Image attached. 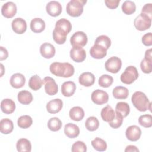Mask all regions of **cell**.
<instances>
[{"label": "cell", "instance_id": "35", "mask_svg": "<svg viewBox=\"0 0 152 152\" xmlns=\"http://www.w3.org/2000/svg\"><path fill=\"white\" fill-rule=\"evenodd\" d=\"M62 124L61 121L57 117L50 118L47 124L48 128L52 131H58L61 129Z\"/></svg>", "mask_w": 152, "mask_h": 152}, {"label": "cell", "instance_id": "37", "mask_svg": "<svg viewBox=\"0 0 152 152\" xmlns=\"http://www.w3.org/2000/svg\"><path fill=\"white\" fill-rule=\"evenodd\" d=\"M136 10L135 4L131 1H125L122 5V11L126 15H131Z\"/></svg>", "mask_w": 152, "mask_h": 152}, {"label": "cell", "instance_id": "50", "mask_svg": "<svg viewBox=\"0 0 152 152\" xmlns=\"http://www.w3.org/2000/svg\"><path fill=\"white\" fill-rule=\"evenodd\" d=\"M145 58H147L149 59H152V56H151V49H148L145 52Z\"/></svg>", "mask_w": 152, "mask_h": 152}, {"label": "cell", "instance_id": "3", "mask_svg": "<svg viewBox=\"0 0 152 152\" xmlns=\"http://www.w3.org/2000/svg\"><path fill=\"white\" fill-rule=\"evenodd\" d=\"M86 0H71L68 2L66 7L67 14L73 17L80 16L83 12V7L86 4Z\"/></svg>", "mask_w": 152, "mask_h": 152}, {"label": "cell", "instance_id": "48", "mask_svg": "<svg viewBox=\"0 0 152 152\" xmlns=\"http://www.w3.org/2000/svg\"><path fill=\"white\" fill-rule=\"evenodd\" d=\"M0 49H1L0 60L2 61V60H4V59H6L8 56V53L7 50L2 46H1Z\"/></svg>", "mask_w": 152, "mask_h": 152}, {"label": "cell", "instance_id": "24", "mask_svg": "<svg viewBox=\"0 0 152 152\" xmlns=\"http://www.w3.org/2000/svg\"><path fill=\"white\" fill-rule=\"evenodd\" d=\"M14 129L12 121L8 118H4L0 121V131L3 134H10Z\"/></svg>", "mask_w": 152, "mask_h": 152}, {"label": "cell", "instance_id": "51", "mask_svg": "<svg viewBox=\"0 0 152 152\" xmlns=\"http://www.w3.org/2000/svg\"><path fill=\"white\" fill-rule=\"evenodd\" d=\"M1 68H2V69H1V71H2V73H1V77H2V75H3V68H4V66H3V65L2 64H1Z\"/></svg>", "mask_w": 152, "mask_h": 152}, {"label": "cell", "instance_id": "4", "mask_svg": "<svg viewBox=\"0 0 152 152\" xmlns=\"http://www.w3.org/2000/svg\"><path fill=\"white\" fill-rule=\"evenodd\" d=\"M138 77L137 69L134 66H129L126 68L125 71L120 77L121 81L125 84H131Z\"/></svg>", "mask_w": 152, "mask_h": 152}, {"label": "cell", "instance_id": "20", "mask_svg": "<svg viewBox=\"0 0 152 152\" xmlns=\"http://www.w3.org/2000/svg\"><path fill=\"white\" fill-rule=\"evenodd\" d=\"M64 133L69 138H75L79 135V127L72 123H68L65 125Z\"/></svg>", "mask_w": 152, "mask_h": 152}, {"label": "cell", "instance_id": "49", "mask_svg": "<svg viewBox=\"0 0 152 152\" xmlns=\"http://www.w3.org/2000/svg\"><path fill=\"white\" fill-rule=\"evenodd\" d=\"M125 152H129V151H139V150L138 149V148L135 146V145H128L126 148L125 149Z\"/></svg>", "mask_w": 152, "mask_h": 152}, {"label": "cell", "instance_id": "29", "mask_svg": "<svg viewBox=\"0 0 152 152\" xmlns=\"http://www.w3.org/2000/svg\"><path fill=\"white\" fill-rule=\"evenodd\" d=\"M17 150L19 152H30L31 150V144L30 141L26 138L19 139L16 144Z\"/></svg>", "mask_w": 152, "mask_h": 152}, {"label": "cell", "instance_id": "25", "mask_svg": "<svg viewBox=\"0 0 152 152\" xmlns=\"http://www.w3.org/2000/svg\"><path fill=\"white\" fill-rule=\"evenodd\" d=\"M55 28H58L68 34L72 30V25L71 22L66 18H61L56 22Z\"/></svg>", "mask_w": 152, "mask_h": 152}, {"label": "cell", "instance_id": "17", "mask_svg": "<svg viewBox=\"0 0 152 152\" xmlns=\"http://www.w3.org/2000/svg\"><path fill=\"white\" fill-rule=\"evenodd\" d=\"M78 81L81 86L84 87H90L94 83L95 77L91 72H85L80 75Z\"/></svg>", "mask_w": 152, "mask_h": 152}, {"label": "cell", "instance_id": "43", "mask_svg": "<svg viewBox=\"0 0 152 152\" xmlns=\"http://www.w3.org/2000/svg\"><path fill=\"white\" fill-rule=\"evenodd\" d=\"M122 122H123V116L120 113L116 112L115 118L113 119L112 121L109 122V124L112 128L117 129L122 125Z\"/></svg>", "mask_w": 152, "mask_h": 152}, {"label": "cell", "instance_id": "1", "mask_svg": "<svg viewBox=\"0 0 152 152\" xmlns=\"http://www.w3.org/2000/svg\"><path fill=\"white\" fill-rule=\"evenodd\" d=\"M49 70L55 76L64 78H69L74 74L73 65L68 62H53L50 65Z\"/></svg>", "mask_w": 152, "mask_h": 152}, {"label": "cell", "instance_id": "16", "mask_svg": "<svg viewBox=\"0 0 152 152\" xmlns=\"http://www.w3.org/2000/svg\"><path fill=\"white\" fill-rule=\"evenodd\" d=\"M63 102L60 99H55L49 101L46 104L47 111L51 114L58 113L62 109Z\"/></svg>", "mask_w": 152, "mask_h": 152}, {"label": "cell", "instance_id": "33", "mask_svg": "<svg viewBox=\"0 0 152 152\" xmlns=\"http://www.w3.org/2000/svg\"><path fill=\"white\" fill-rule=\"evenodd\" d=\"M52 34L53 39L57 44L62 45L65 42L67 34H66L62 30L55 27L54 30H53Z\"/></svg>", "mask_w": 152, "mask_h": 152}, {"label": "cell", "instance_id": "34", "mask_svg": "<svg viewBox=\"0 0 152 152\" xmlns=\"http://www.w3.org/2000/svg\"><path fill=\"white\" fill-rule=\"evenodd\" d=\"M85 126L87 130L90 131H94L97 130L99 126V120L94 116L88 117L86 121Z\"/></svg>", "mask_w": 152, "mask_h": 152}, {"label": "cell", "instance_id": "15", "mask_svg": "<svg viewBox=\"0 0 152 152\" xmlns=\"http://www.w3.org/2000/svg\"><path fill=\"white\" fill-rule=\"evenodd\" d=\"M41 55L46 59H50L55 55V48L49 43H44L40 47Z\"/></svg>", "mask_w": 152, "mask_h": 152}, {"label": "cell", "instance_id": "23", "mask_svg": "<svg viewBox=\"0 0 152 152\" xmlns=\"http://www.w3.org/2000/svg\"><path fill=\"white\" fill-rule=\"evenodd\" d=\"M1 109L5 114H11L15 109V102L10 99H5L1 102Z\"/></svg>", "mask_w": 152, "mask_h": 152}, {"label": "cell", "instance_id": "28", "mask_svg": "<svg viewBox=\"0 0 152 152\" xmlns=\"http://www.w3.org/2000/svg\"><path fill=\"white\" fill-rule=\"evenodd\" d=\"M112 94L116 99H125L128 97L129 90L125 87L117 86L113 88Z\"/></svg>", "mask_w": 152, "mask_h": 152}, {"label": "cell", "instance_id": "26", "mask_svg": "<svg viewBox=\"0 0 152 152\" xmlns=\"http://www.w3.org/2000/svg\"><path fill=\"white\" fill-rule=\"evenodd\" d=\"M102 119L105 121L109 122L113 120L115 116V112L109 105H107L103 107L100 112Z\"/></svg>", "mask_w": 152, "mask_h": 152}, {"label": "cell", "instance_id": "13", "mask_svg": "<svg viewBox=\"0 0 152 152\" xmlns=\"http://www.w3.org/2000/svg\"><path fill=\"white\" fill-rule=\"evenodd\" d=\"M70 57L76 62H81L86 58V50L82 48L73 47L70 50Z\"/></svg>", "mask_w": 152, "mask_h": 152}, {"label": "cell", "instance_id": "40", "mask_svg": "<svg viewBox=\"0 0 152 152\" xmlns=\"http://www.w3.org/2000/svg\"><path fill=\"white\" fill-rule=\"evenodd\" d=\"M113 81V78L112 76L107 74H103L99 78V85L103 88H107L110 87Z\"/></svg>", "mask_w": 152, "mask_h": 152}, {"label": "cell", "instance_id": "44", "mask_svg": "<svg viewBox=\"0 0 152 152\" xmlns=\"http://www.w3.org/2000/svg\"><path fill=\"white\" fill-rule=\"evenodd\" d=\"M71 151L72 152H86L87 151V146L83 141H77L72 144Z\"/></svg>", "mask_w": 152, "mask_h": 152}, {"label": "cell", "instance_id": "27", "mask_svg": "<svg viewBox=\"0 0 152 152\" xmlns=\"http://www.w3.org/2000/svg\"><path fill=\"white\" fill-rule=\"evenodd\" d=\"M70 118L75 121L82 120L84 116V111L80 106H74L71 108L69 112Z\"/></svg>", "mask_w": 152, "mask_h": 152}, {"label": "cell", "instance_id": "10", "mask_svg": "<svg viewBox=\"0 0 152 152\" xmlns=\"http://www.w3.org/2000/svg\"><path fill=\"white\" fill-rule=\"evenodd\" d=\"M46 10L48 14L49 15L52 17H57L62 12V7L59 2L52 1L46 4Z\"/></svg>", "mask_w": 152, "mask_h": 152}, {"label": "cell", "instance_id": "11", "mask_svg": "<svg viewBox=\"0 0 152 152\" xmlns=\"http://www.w3.org/2000/svg\"><path fill=\"white\" fill-rule=\"evenodd\" d=\"M2 15L6 18H12L17 13V6L13 2H7L3 4L1 8Z\"/></svg>", "mask_w": 152, "mask_h": 152}, {"label": "cell", "instance_id": "9", "mask_svg": "<svg viewBox=\"0 0 152 152\" xmlns=\"http://www.w3.org/2000/svg\"><path fill=\"white\" fill-rule=\"evenodd\" d=\"M45 84V91L49 96H53L58 91V86L55 80L50 77H46L43 80Z\"/></svg>", "mask_w": 152, "mask_h": 152}, {"label": "cell", "instance_id": "14", "mask_svg": "<svg viewBox=\"0 0 152 152\" xmlns=\"http://www.w3.org/2000/svg\"><path fill=\"white\" fill-rule=\"evenodd\" d=\"M11 27L15 33L21 34L27 30V23L24 19L18 17L12 20Z\"/></svg>", "mask_w": 152, "mask_h": 152}, {"label": "cell", "instance_id": "2", "mask_svg": "<svg viewBox=\"0 0 152 152\" xmlns=\"http://www.w3.org/2000/svg\"><path fill=\"white\" fill-rule=\"evenodd\" d=\"M131 102L134 107L140 112H145L148 109L151 111V103L146 95L141 91H135L131 97Z\"/></svg>", "mask_w": 152, "mask_h": 152}, {"label": "cell", "instance_id": "46", "mask_svg": "<svg viewBox=\"0 0 152 152\" xmlns=\"http://www.w3.org/2000/svg\"><path fill=\"white\" fill-rule=\"evenodd\" d=\"M141 13L152 18V4L151 3L145 4L141 10Z\"/></svg>", "mask_w": 152, "mask_h": 152}, {"label": "cell", "instance_id": "12", "mask_svg": "<svg viewBox=\"0 0 152 152\" xmlns=\"http://www.w3.org/2000/svg\"><path fill=\"white\" fill-rule=\"evenodd\" d=\"M141 135V130L137 125H131L127 128L125 135L128 140L131 141H136L140 139Z\"/></svg>", "mask_w": 152, "mask_h": 152}, {"label": "cell", "instance_id": "42", "mask_svg": "<svg viewBox=\"0 0 152 152\" xmlns=\"http://www.w3.org/2000/svg\"><path fill=\"white\" fill-rule=\"evenodd\" d=\"M140 68L144 73H151L152 71V59L144 58L140 63Z\"/></svg>", "mask_w": 152, "mask_h": 152}, {"label": "cell", "instance_id": "5", "mask_svg": "<svg viewBox=\"0 0 152 152\" xmlns=\"http://www.w3.org/2000/svg\"><path fill=\"white\" fill-rule=\"evenodd\" d=\"M135 27L139 31H144L148 29L151 24V18L141 13L134 20Z\"/></svg>", "mask_w": 152, "mask_h": 152}, {"label": "cell", "instance_id": "7", "mask_svg": "<svg viewBox=\"0 0 152 152\" xmlns=\"http://www.w3.org/2000/svg\"><path fill=\"white\" fill-rule=\"evenodd\" d=\"M104 66L107 71L116 74L118 72L121 68L122 61L117 56H112L106 61Z\"/></svg>", "mask_w": 152, "mask_h": 152}, {"label": "cell", "instance_id": "30", "mask_svg": "<svg viewBox=\"0 0 152 152\" xmlns=\"http://www.w3.org/2000/svg\"><path fill=\"white\" fill-rule=\"evenodd\" d=\"M17 99L18 102L23 104H30L33 99L32 94L27 90H22L18 93Z\"/></svg>", "mask_w": 152, "mask_h": 152}, {"label": "cell", "instance_id": "32", "mask_svg": "<svg viewBox=\"0 0 152 152\" xmlns=\"http://www.w3.org/2000/svg\"><path fill=\"white\" fill-rule=\"evenodd\" d=\"M115 110L116 112L120 113L123 118H125L129 115L130 107L127 103L124 102H119L117 103L115 107Z\"/></svg>", "mask_w": 152, "mask_h": 152}, {"label": "cell", "instance_id": "41", "mask_svg": "<svg viewBox=\"0 0 152 152\" xmlns=\"http://www.w3.org/2000/svg\"><path fill=\"white\" fill-rule=\"evenodd\" d=\"M138 122L144 128H150L152 126V116L150 114L142 115L139 117Z\"/></svg>", "mask_w": 152, "mask_h": 152}, {"label": "cell", "instance_id": "31", "mask_svg": "<svg viewBox=\"0 0 152 152\" xmlns=\"http://www.w3.org/2000/svg\"><path fill=\"white\" fill-rule=\"evenodd\" d=\"M43 84V80H42L40 77L37 74L31 76L28 81L29 87L34 91L39 90L42 87Z\"/></svg>", "mask_w": 152, "mask_h": 152}, {"label": "cell", "instance_id": "36", "mask_svg": "<svg viewBox=\"0 0 152 152\" xmlns=\"http://www.w3.org/2000/svg\"><path fill=\"white\" fill-rule=\"evenodd\" d=\"M91 145L97 151H104L107 148V144L103 139L96 137L91 141Z\"/></svg>", "mask_w": 152, "mask_h": 152}, {"label": "cell", "instance_id": "21", "mask_svg": "<svg viewBox=\"0 0 152 152\" xmlns=\"http://www.w3.org/2000/svg\"><path fill=\"white\" fill-rule=\"evenodd\" d=\"M76 90V86L73 81L64 82L61 86V93L65 97L72 96Z\"/></svg>", "mask_w": 152, "mask_h": 152}, {"label": "cell", "instance_id": "39", "mask_svg": "<svg viewBox=\"0 0 152 152\" xmlns=\"http://www.w3.org/2000/svg\"><path fill=\"white\" fill-rule=\"evenodd\" d=\"M94 44L100 45L107 50L111 45V40L107 36L100 35L96 38Z\"/></svg>", "mask_w": 152, "mask_h": 152}, {"label": "cell", "instance_id": "19", "mask_svg": "<svg viewBox=\"0 0 152 152\" xmlns=\"http://www.w3.org/2000/svg\"><path fill=\"white\" fill-rule=\"evenodd\" d=\"M26 83L24 76L21 73L14 74L10 78V84L15 88H20L23 87Z\"/></svg>", "mask_w": 152, "mask_h": 152}, {"label": "cell", "instance_id": "18", "mask_svg": "<svg viewBox=\"0 0 152 152\" xmlns=\"http://www.w3.org/2000/svg\"><path fill=\"white\" fill-rule=\"evenodd\" d=\"M90 54L93 58L100 59L106 56L107 50L100 45L94 44L90 50Z\"/></svg>", "mask_w": 152, "mask_h": 152}, {"label": "cell", "instance_id": "38", "mask_svg": "<svg viewBox=\"0 0 152 152\" xmlns=\"http://www.w3.org/2000/svg\"><path fill=\"white\" fill-rule=\"evenodd\" d=\"M33 124L32 118L28 115H23L20 116L17 120L18 126L23 129L29 128Z\"/></svg>", "mask_w": 152, "mask_h": 152}, {"label": "cell", "instance_id": "8", "mask_svg": "<svg viewBox=\"0 0 152 152\" xmlns=\"http://www.w3.org/2000/svg\"><path fill=\"white\" fill-rule=\"evenodd\" d=\"M91 99L94 103L101 105L108 102L109 95L105 91L97 89L92 92Z\"/></svg>", "mask_w": 152, "mask_h": 152}, {"label": "cell", "instance_id": "45", "mask_svg": "<svg viewBox=\"0 0 152 152\" xmlns=\"http://www.w3.org/2000/svg\"><path fill=\"white\" fill-rule=\"evenodd\" d=\"M142 43L147 46H150L152 45V34L151 32L147 33L142 36Z\"/></svg>", "mask_w": 152, "mask_h": 152}, {"label": "cell", "instance_id": "6", "mask_svg": "<svg viewBox=\"0 0 152 152\" xmlns=\"http://www.w3.org/2000/svg\"><path fill=\"white\" fill-rule=\"evenodd\" d=\"M87 40V34L81 31L74 33L70 38V43L72 47L83 48L86 45Z\"/></svg>", "mask_w": 152, "mask_h": 152}, {"label": "cell", "instance_id": "22", "mask_svg": "<svg viewBox=\"0 0 152 152\" xmlns=\"http://www.w3.org/2000/svg\"><path fill=\"white\" fill-rule=\"evenodd\" d=\"M45 23L40 18H34L30 22V28L31 31L36 33L42 32L45 28Z\"/></svg>", "mask_w": 152, "mask_h": 152}, {"label": "cell", "instance_id": "47", "mask_svg": "<svg viewBox=\"0 0 152 152\" xmlns=\"http://www.w3.org/2000/svg\"><path fill=\"white\" fill-rule=\"evenodd\" d=\"M119 2H120V0H105L104 1V3L106 7L112 10L116 8L119 5Z\"/></svg>", "mask_w": 152, "mask_h": 152}]
</instances>
